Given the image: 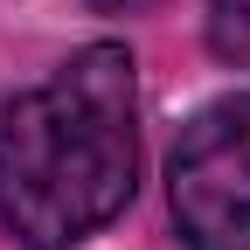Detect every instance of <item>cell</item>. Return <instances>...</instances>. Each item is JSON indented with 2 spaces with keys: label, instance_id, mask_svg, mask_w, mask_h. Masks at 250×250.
Returning <instances> with one entry per match:
<instances>
[{
  "label": "cell",
  "instance_id": "1",
  "mask_svg": "<svg viewBox=\"0 0 250 250\" xmlns=\"http://www.w3.org/2000/svg\"><path fill=\"white\" fill-rule=\"evenodd\" d=\"M139 188V70L125 42L77 49L0 111V229L14 250H77Z\"/></svg>",
  "mask_w": 250,
  "mask_h": 250
},
{
  "label": "cell",
  "instance_id": "2",
  "mask_svg": "<svg viewBox=\"0 0 250 250\" xmlns=\"http://www.w3.org/2000/svg\"><path fill=\"white\" fill-rule=\"evenodd\" d=\"M167 202L188 250H250V90L188 118L167 160Z\"/></svg>",
  "mask_w": 250,
  "mask_h": 250
},
{
  "label": "cell",
  "instance_id": "3",
  "mask_svg": "<svg viewBox=\"0 0 250 250\" xmlns=\"http://www.w3.org/2000/svg\"><path fill=\"white\" fill-rule=\"evenodd\" d=\"M208 49L250 70V0H208Z\"/></svg>",
  "mask_w": 250,
  "mask_h": 250
},
{
  "label": "cell",
  "instance_id": "4",
  "mask_svg": "<svg viewBox=\"0 0 250 250\" xmlns=\"http://www.w3.org/2000/svg\"><path fill=\"white\" fill-rule=\"evenodd\" d=\"M90 7H104V14H139V7H160V0H90Z\"/></svg>",
  "mask_w": 250,
  "mask_h": 250
}]
</instances>
